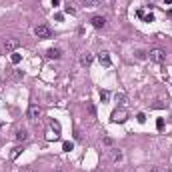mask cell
<instances>
[{
    "mask_svg": "<svg viewBox=\"0 0 172 172\" xmlns=\"http://www.w3.org/2000/svg\"><path fill=\"white\" fill-rule=\"evenodd\" d=\"M150 60L156 62V64H162L166 60V52L162 48H152V50H150Z\"/></svg>",
    "mask_w": 172,
    "mask_h": 172,
    "instance_id": "obj_1",
    "label": "cell"
},
{
    "mask_svg": "<svg viewBox=\"0 0 172 172\" xmlns=\"http://www.w3.org/2000/svg\"><path fill=\"white\" fill-rule=\"evenodd\" d=\"M40 118H42V108L38 104H30L28 106V120L36 122V120H40Z\"/></svg>",
    "mask_w": 172,
    "mask_h": 172,
    "instance_id": "obj_2",
    "label": "cell"
},
{
    "mask_svg": "<svg viewBox=\"0 0 172 172\" xmlns=\"http://www.w3.org/2000/svg\"><path fill=\"white\" fill-rule=\"evenodd\" d=\"M34 34L38 36V38H50V36H52V30L48 28L46 24H38V26L34 28Z\"/></svg>",
    "mask_w": 172,
    "mask_h": 172,
    "instance_id": "obj_3",
    "label": "cell"
},
{
    "mask_svg": "<svg viewBox=\"0 0 172 172\" xmlns=\"http://www.w3.org/2000/svg\"><path fill=\"white\" fill-rule=\"evenodd\" d=\"M126 118H128V112H126L124 108L112 112V122H118V124H122V122H126Z\"/></svg>",
    "mask_w": 172,
    "mask_h": 172,
    "instance_id": "obj_4",
    "label": "cell"
},
{
    "mask_svg": "<svg viewBox=\"0 0 172 172\" xmlns=\"http://www.w3.org/2000/svg\"><path fill=\"white\" fill-rule=\"evenodd\" d=\"M18 46H20V40L18 38H8L6 42H4V50H6V52H12Z\"/></svg>",
    "mask_w": 172,
    "mask_h": 172,
    "instance_id": "obj_5",
    "label": "cell"
},
{
    "mask_svg": "<svg viewBox=\"0 0 172 172\" xmlns=\"http://www.w3.org/2000/svg\"><path fill=\"white\" fill-rule=\"evenodd\" d=\"M90 22H92V26H94V28L102 30V28L106 26V18H104V16H92V20H90Z\"/></svg>",
    "mask_w": 172,
    "mask_h": 172,
    "instance_id": "obj_6",
    "label": "cell"
},
{
    "mask_svg": "<svg viewBox=\"0 0 172 172\" xmlns=\"http://www.w3.org/2000/svg\"><path fill=\"white\" fill-rule=\"evenodd\" d=\"M92 60H94V56L90 54V52H82V54H80V64H82V66H90Z\"/></svg>",
    "mask_w": 172,
    "mask_h": 172,
    "instance_id": "obj_7",
    "label": "cell"
},
{
    "mask_svg": "<svg viewBox=\"0 0 172 172\" xmlns=\"http://www.w3.org/2000/svg\"><path fill=\"white\" fill-rule=\"evenodd\" d=\"M98 60H100V64H102V66H110V64H112V60H110V54H108V52H100V54H98Z\"/></svg>",
    "mask_w": 172,
    "mask_h": 172,
    "instance_id": "obj_8",
    "label": "cell"
},
{
    "mask_svg": "<svg viewBox=\"0 0 172 172\" xmlns=\"http://www.w3.org/2000/svg\"><path fill=\"white\" fill-rule=\"evenodd\" d=\"M60 54H62V52L58 50V48H48V50H46V56L48 58H54V60H56V58H60Z\"/></svg>",
    "mask_w": 172,
    "mask_h": 172,
    "instance_id": "obj_9",
    "label": "cell"
},
{
    "mask_svg": "<svg viewBox=\"0 0 172 172\" xmlns=\"http://www.w3.org/2000/svg\"><path fill=\"white\" fill-rule=\"evenodd\" d=\"M26 138H28V132H26V130H18V132H16V140L24 142Z\"/></svg>",
    "mask_w": 172,
    "mask_h": 172,
    "instance_id": "obj_10",
    "label": "cell"
},
{
    "mask_svg": "<svg viewBox=\"0 0 172 172\" xmlns=\"http://www.w3.org/2000/svg\"><path fill=\"white\" fill-rule=\"evenodd\" d=\"M20 152H22V148H20V146L12 148V152H10V160H16V158L20 156Z\"/></svg>",
    "mask_w": 172,
    "mask_h": 172,
    "instance_id": "obj_11",
    "label": "cell"
},
{
    "mask_svg": "<svg viewBox=\"0 0 172 172\" xmlns=\"http://www.w3.org/2000/svg\"><path fill=\"white\" fill-rule=\"evenodd\" d=\"M50 128L54 130V134H60V124H58L56 120H52V122H50Z\"/></svg>",
    "mask_w": 172,
    "mask_h": 172,
    "instance_id": "obj_12",
    "label": "cell"
},
{
    "mask_svg": "<svg viewBox=\"0 0 172 172\" xmlns=\"http://www.w3.org/2000/svg\"><path fill=\"white\" fill-rule=\"evenodd\" d=\"M112 160H114L116 164H118V162L122 160V152H120V150H114V156H112Z\"/></svg>",
    "mask_w": 172,
    "mask_h": 172,
    "instance_id": "obj_13",
    "label": "cell"
},
{
    "mask_svg": "<svg viewBox=\"0 0 172 172\" xmlns=\"http://www.w3.org/2000/svg\"><path fill=\"white\" fill-rule=\"evenodd\" d=\"M10 60H12V64H18L20 60H22V56H20V54H16V52H14V54L10 56Z\"/></svg>",
    "mask_w": 172,
    "mask_h": 172,
    "instance_id": "obj_14",
    "label": "cell"
},
{
    "mask_svg": "<svg viewBox=\"0 0 172 172\" xmlns=\"http://www.w3.org/2000/svg\"><path fill=\"white\" fill-rule=\"evenodd\" d=\"M84 4H86V6H98L100 0H84Z\"/></svg>",
    "mask_w": 172,
    "mask_h": 172,
    "instance_id": "obj_15",
    "label": "cell"
},
{
    "mask_svg": "<svg viewBox=\"0 0 172 172\" xmlns=\"http://www.w3.org/2000/svg\"><path fill=\"white\" fill-rule=\"evenodd\" d=\"M72 146H74V144H72V142H64V144H62V148H64V152H70V150H72Z\"/></svg>",
    "mask_w": 172,
    "mask_h": 172,
    "instance_id": "obj_16",
    "label": "cell"
},
{
    "mask_svg": "<svg viewBox=\"0 0 172 172\" xmlns=\"http://www.w3.org/2000/svg\"><path fill=\"white\" fill-rule=\"evenodd\" d=\"M100 98H102V102H106V100L110 98V94L106 92V90H100Z\"/></svg>",
    "mask_w": 172,
    "mask_h": 172,
    "instance_id": "obj_17",
    "label": "cell"
},
{
    "mask_svg": "<svg viewBox=\"0 0 172 172\" xmlns=\"http://www.w3.org/2000/svg\"><path fill=\"white\" fill-rule=\"evenodd\" d=\"M144 22H154V14H144Z\"/></svg>",
    "mask_w": 172,
    "mask_h": 172,
    "instance_id": "obj_18",
    "label": "cell"
},
{
    "mask_svg": "<svg viewBox=\"0 0 172 172\" xmlns=\"http://www.w3.org/2000/svg\"><path fill=\"white\" fill-rule=\"evenodd\" d=\"M156 128H158V130H162V128H164V120H162V118H158V120H156Z\"/></svg>",
    "mask_w": 172,
    "mask_h": 172,
    "instance_id": "obj_19",
    "label": "cell"
},
{
    "mask_svg": "<svg viewBox=\"0 0 172 172\" xmlns=\"http://www.w3.org/2000/svg\"><path fill=\"white\" fill-rule=\"evenodd\" d=\"M116 100H120V104H124V100H126V96H124V94H122V92H120V94H116Z\"/></svg>",
    "mask_w": 172,
    "mask_h": 172,
    "instance_id": "obj_20",
    "label": "cell"
},
{
    "mask_svg": "<svg viewBox=\"0 0 172 172\" xmlns=\"http://www.w3.org/2000/svg\"><path fill=\"white\" fill-rule=\"evenodd\" d=\"M64 12H66V14H74L76 10H74V8H70V6H66V8H64Z\"/></svg>",
    "mask_w": 172,
    "mask_h": 172,
    "instance_id": "obj_21",
    "label": "cell"
},
{
    "mask_svg": "<svg viewBox=\"0 0 172 172\" xmlns=\"http://www.w3.org/2000/svg\"><path fill=\"white\" fill-rule=\"evenodd\" d=\"M136 118H138V122H146V116H144V114H142V112H140V114H138Z\"/></svg>",
    "mask_w": 172,
    "mask_h": 172,
    "instance_id": "obj_22",
    "label": "cell"
},
{
    "mask_svg": "<svg viewBox=\"0 0 172 172\" xmlns=\"http://www.w3.org/2000/svg\"><path fill=\"white\" fill-rule=\"evenodd\" d=\"M104 144H106V146H112V138L106 136V138H104Z\"/></svg>",
    "mask_w": 172,
    "mask_h": 172,
    "instance_id": "obj_23",
    "label": "cell"
},
{
    "mask_svg": "<svg viewBox=\"0 0 172 172\" xmlns=\"http://www.w3.org/2000/svg\"><path fill=\"white\" fill-rule=\"evenodd\" d=\"M58 4H62V0H52V6H58Z\"/></svg>",
    "mask_w": 172,
    "mask_h": 172,
    "instance_id": "obj_24",
    "label": "cell"
},
{
    "mask_svg": "<svg viewBox=\"0 0 172 172\" xmlns=\"http://www.w3.org/2000/svg\"><path fill=\"white\" fill-rule=\"evenodd\" d=\"M22 172H34L32 168H22Z\"/></svg>",
    "mask_w": 172,
    "mask_h": 172,
    "instance_id": "obj_25",
    "label": "cell"
},
{
    "mask_svg": "<svg viewBox=\"0 0 172 172\" xmlns=\"http://www.w3.org/2000/svg\"><path fill=\"white\" fill-rule=\"evenodd\" d=\"M164 4H172V0H164Z\"/></svg>",
    "mask_w": 172,
    "mask_h": 172,
    "instance_id": "obj_26",
    "label": "cell"
},
{
    "mask_svg": "<svg viewBox=\"0 0 172 172\" xmlns=\"http://www.w3.org/2000/svg\"><path fill=\"white\" fill-rule=\"evenodd\" d=\"M150 172H158V170H156V168H152V170H150Z\"/></svg>",
    "mask_w": 172,
    "mask_h": 172,
    "instance_id": "obj_27",
    "label": "cell"
}]
</instances>
